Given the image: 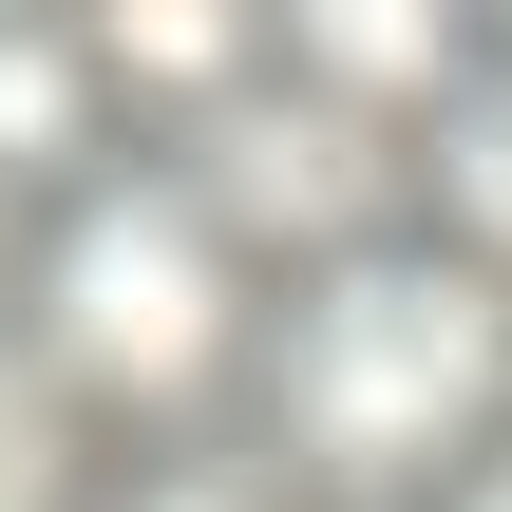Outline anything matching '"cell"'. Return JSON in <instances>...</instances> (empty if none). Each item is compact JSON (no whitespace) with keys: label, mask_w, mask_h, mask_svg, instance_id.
<instances>
[{"label":"cell","mask_w":512,"mask_h":512,"mask_svg":"<svg viewBox=\"0 0 512 512\" xmlns=\"http://www.w3.org/2000/svg\"><path fill=\"white\" fill-rule=\"evenodd\" d=\"M475 57H494V38H475V19H437V0H304V19H285V76H304V95H342V114H380L399 152L475 95Z\"/></svg>","instance_id":"cell-4"},{"label":"cell","mask_w":512,"mask_h":512,"mask_svg":"<svg viewBox=\"0 0 512 512\" xmlns=\"http://www.w3.org/2000/svg\"><path fill=\"white\" fill-rule=\"evenodd\" d=\"M76 19H95L114 133H209V114L285 57V19H247V0H76Z\"/></svg>","instance_id":"cell-5"},{"label":"cell","mask_w":512,"mask_h":512,"mask_svg":"<svg viewBox=\"0 0 512 512\" xmlns=\"http://www.w3.org/2000/svg\"><path fill=\"white\" fill-rule=\"evenodd\" d=\"M418 209H437L456 266H494V285H512V38L475 57V95L418 133Z\"/></svg>","instance_id":"cell-7"},{"label":"cell","mask_w":512,"mask_h":512,"mask_svg":"<svg viewBox=\"0 0 512 512\" xmlns=\"http://www.w3.org/2000/svg\"><path fill=\"white\" fill-rule=\"evenodd\" d=\"M266 437L304 494H475L512 456V285L456 247H361L266 323Z\"/></svg>","instance_id":"cell-1"},{"label":"cell","mask_w":512,"mask_h":512,"mask_svg":"<svg viewBox=\"0 0 512 512\" xmlns=\"http://www.w3.org/2000/svg\"><path fill=\"white\" fill-rule=\"evenodd\" d=\"M57 494H76V399H57V361L0 342V512H57Z\"/></svg>","instance_id":"cell-8"},{"label":"cell","mask_w":512,"mask_h":512,"mask_svg":"<svg viewBox=\"0 0 512 512\" xmlns=\"http://www.w3.org/2000/svg\"><path fill=\"white\" fill-rule=\"evenodd\" d=\"M437 512H512V456H494V475H475V494H437Z\"/></svg>","instance_id":"cell-10"},{"label":"cell","mask_w":512,"mask_h":512,"mask_svg":"<svg viewBox=\"0 0 512 512\" xmlns=\"http://www.w3.org/2000/svg\"><path fill=\"white\" fill-rule=\"evenodd\" d=\"M95 171H114V76H95V19H57V0L19 19V0H0V190H57V209H76Z\"/></svg>","instance_id":"cell-6"},{"label":"cell","mask_w":512,"mask_h":512,"mask_svg":"<svg viewBox=\"0 0 512 512\" xmlns=\"http://www.w3.org/2000/svg\"><path fill=\"white\" fill-rule=\"evenodd\" d=\"M114 512H323L285 456H171V475H133Z\"/></svg>","instance_id":"cell-9"},{"label":"cell","mask_w":512,"mask_h":512,"mask_svg":"<svg viewBox=\"0 0 512 512\" xmlns=\"http://www.w3.org/2000/svg\"><path fill=\"white\" fill-rule=\"evenodd\" d=\"M399 190H418V152L380 133V114H342V95H304L285 57L190 133V209L247 247V266H361V247H399Z\"/></svg>","instance_id":"cell-3"},{"label":"cell","mask_w":512,"mask_h":512,"mask_svg":"<svg viewBox=\"0 0 512 512\" xmlns=\"http://www.w3.org/2000/svg\"><path fill=\"white\" fill-rule=\"evenodd\" d=\"M0 247H19V190H0Z\"/></svg>","instance_id":"cell-11"},{"label":"cell","mask_w":512,"mask_h":512,"mask_svg":"<svg viewBox=\"0 0 512 512\" xmlns=\"http://www.w3.org/2000/svg\"><path fill=\"white\" fill-rule=\"evenodd\" d=\"M38 361L76 418H190L247 342V247L171 190V171H95L38 228Z\"/></svg>","instance_id":"cell-2"}]
</instances>
